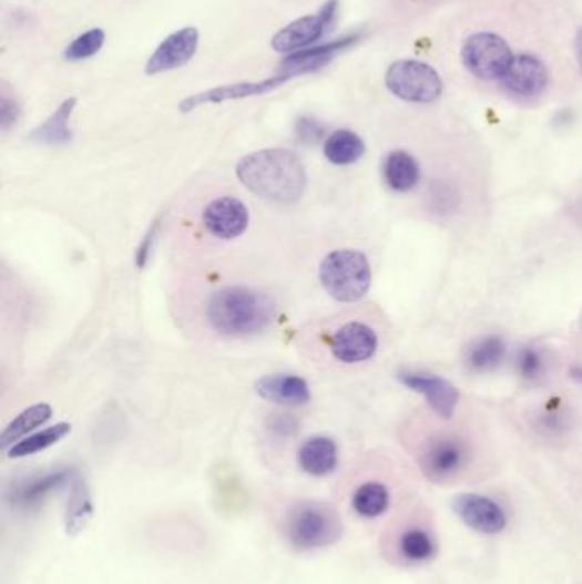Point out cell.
<instances>
[{
    "mask_svg": "<svg viewBox=\"0 0 582 584\" xmlns=\"http://www.w3.org/2000/svg\"><path fill=\"white\" fill-rule=\"evenodd\" d=\"M275 311L277 306L268 293L239 283L208 290L202 306L208 331L229 340L248 339L267 330Z\"/></svg>",
    "mask_w": 582,
    "mask_h": 584,
    "instance_id": "1",
    "label": "cell"
},
{
    "mask_svg": "<svg viewBox=\"0 0 582 584\" xmlns=\"http://www.w3.org/2000/svg\"><path fill=\"white\" fill-rule=\"evenodd\" d=\"M236 176L256 197L283 205L299 202L308 185L303 161L280 147L246 154L236 164Z\"/></svg>",
    "mask_w": 582,
    "mask_h": 584,
    "instance_id": "2",
    "label": "cell"
},
{
    "mask_svg": "<svg viewBox=\"0 0 582 584\" xmlns=\"http://www.w3.org/2000/svg\"><path fill=\"white\" fill-rule=\"evenodd\" d=\"M308 340L315 356L323 350L330 361L341 366L371 361L379 349L378 334L363 320L328 321V327L318 324L309 331Z\"/></svg>",
    "mask_w": 582,
    "mask_h": 584,
    "instance_id": "3",
    "label": "cell"
},
{
    "mask_svg": "<svg viewBox=\"0 0 582 584\" xmlns=\"http://www.w3.org/2000/svg\"><path fill=\"white\" fill-rule=\"evenodd\" d=\"M318 277L330 298L341 305H353L371 289V264L359 249H334L319 264Z\"/></svg>",
    "mask_w": 582,
    "mask_h": 584,
    "instance_id": "4",
    "label": "cell"
},
{
    "mask_svg": "<svg viewBox=\"0 0 582 584\" xmlns=\"http://www.w3.org/2000/svg\"><path fill=\"white\" fill-rule=\"evenodd\" d=\"M284 532L289 544L297 551H318L337 544L344 525L330 504L303 501L290 508Z\"/></svg>",
    "mask_w": 582,
    "mask_h": 584,
    "instance_id": "5",
    "label": "cell"
},
{
    "mask_svg": "<svg viewBox=\"0 0 582 584\" xmlns=\"http://www.w3.org/2000/svg\"><path fill=\"white\" fill-rule=\"evenodd\" d=\"M514 57L508 41L496 33L471 34L461 49L464 68L482 81H502Z\"/></svg>",
    "mask_w": 582,
    "mask_h": 584,
    "instance_id": "6",
    "label": "cell"
},
{
    "mask_svg": "<svg viewBox=\"0 0 582 584\" xmlns=\"http://www.w3.org/2000/svg\"><path fill=\"white\" fill-rule=\"evenodd\" d=\"M391 94L408 103H432L442 94L438 72L419 60H398L385 75Z\"/></svg>",
    "mask_w": 582,
    "mask_h": 584,
    "instance_id": "7",
    "label": "cell"
},
{
    "mask_svg": "<svg viewBox=\"0 0 582 584\" xmlns=\"http://www.w3.org/2000/svg\"><path fill=\"white\" fill-rule=\"evenodd\" d=\"M338 12V0H328L316 14L296 19L293 23L278 31L272 38V49L275 52L290 55L300 50L312 49L325 37L328 28L334 24Z\"/></svg>",
    "mask_w": 582,
    "mask_h": 584,
    "instance_id": "8",
    "label": "cell"
},
{
    "mask_svg": "<svg viewBox=\"0 0 582 584\" xmlns=\"http://www.w3.org/2000/svg\"><path fill=\"white\" fill-rule=\"evenodd\" d=\"M201 224L212 238L233 242L248 229L249 211L242 198L219 195L211 198L202 208Z\"/></svg>",
    "mask_w": 582,
    "mask_h": 584,
    "instance_id": "9",
    "label": "cell"
},
{
    "mask_svg": "<svg viewBox=\"0 0 582 584\" xmlns=\"http://www.w3.org/2000/svg\"><path fill=\"white\" fill-rule=\"evenodd\" d=\"M468 463V448L452 436L430 440L420 457V467L430 481L445 482L457 477Z\"/></svg>",
    "mask_w": 582,
    "mask_h": 584,
    "instance_id": "10",
    "label": "cell"
},
{
    "mask_svg": "<svg viewBox=\"0 0 582 584\" xmlns=\"http://www.w3.org/2000/svg\"><path fill=\"white\" fill-rule=\"evenodd\" d=\"M294 79L293 74L280 72L274 78L264 79L255 82H236L227 86L212 88V90L202 91V93L192 94L180 103V112L190 113L193 110L201 109L204 104L224 103V101L245 100V98L262 96L277 90L286 82Z\"/></svg>",
    "mask_w": 582,
    "mask_h": 584,
    "instance_id": "11",
    "label": "cell"
},
{
    "mask_svg": "<svg viewBox=\"0 0 582 584\" xmlns=\"http://www.w3.org/2000/svg\"><path fill=\"white\" fill-rule=\"evenodd\" d=\"M452 510L468 529L483 535H498L508 526L504 510L486 495H457L452 499Z\"/></svg>",
    "mask_w": 582,
    "mask_h": 584,
    "instance_id": "12",
    "label": "cell"
},
{
    "mask_svg": "<svg viewBox=\"0 0 582 584\" xmlns=\"http://www.w3.org/2000/svg\"><path fill=\"white\" fill-rule=\"evenodd\" d=\"M197 28L186 27L171 33L161 41L160 47L149 57L145 74L156 75L163 72L176 71L188 64L198 50Z\"/></svg>",
    "mask_w": 582,
    "mask_h": 584,
    "instance_id": "13",
    "label": "cell"
},
{
    "mask_svg": "<svg viewBox=\"0 0 582 584\" xmlns=\"http://www.w3.org/2000/svg\"><path fill=\"white\" fill-rule=\"evenodd\" d=\"M398 381L408 390L422 395L430 409L445 419H451L452 413L457 410L460 393L455 385L449 383L445 378L427 375V372L400 371Z\"/></svg>",
    "mask_w": 582,
    "mask_h": 584,
    "instance_id": "14",
    "label": "cell"
},
{
    "mask_svg": "<svg viewBox=\"0 0 582 584\" xmlns=\"http://www.w3.org/2000/svg\"><path fill=\"white\" fill-rule=\"evenodd\" d=\"M506 90L520 98L540 96L549 86V69L533 53H521L512 60L502 79Z\"/></svg>",
    "mask_w": 582,
    "mask_h": 584,
    "instance_id": "15",
    "label": "cell"
},
{
    "mask_svg": "<svg viewBox=\"0 0 582 584\" xmlns=\"http://www.w3.org/2000/svg\"><path fill=\"white\" fill-rule=\"evenodd\" d=\"M357 40H359V34H350V37L338 38V40L327 41V43H321V45L312 47V49L290 53V55L284 57L283 62H280V68H283V72L293 74L294 78L319 71V69L330 64L331 60L338 53L353 47Z\"/></svg>",
    "mask_w": 582,
    "mask_h": 584,
    "instance_id": "16",
    "label": "cell"
},
{
    "mask_svg": "<svg viewBox=\"0 0 582 584\" xmlns=\"http://www.w3.org/2000/svg\"><path fill=\"white\" fill-rule=\"evenodd\" d=\"M261 399L277 406L300 407L312 400V390L305 378L296 375H267L255 383Z\"/></svg>",
    "mask_w": 582,
    "mask_h": 584,
    "instance_id": "17",
    "label": "cell"
},
{
    "mask_svg": "<svg viewBox=\"0 0 582 584\" xmlns=\"http://www.w3.org/2000/svg\"><path fill=\"white\" fill-rule=\"evenodd\" d=\"M300 470L312 477H327L337 469L338 447L327 436H313L297 451Z\"/></svg>",
    "mask_w": 582,
    "mask_h": 584,
    "instance_id": "18",
    "label": "cell"
},
{
    "mask_svg": "<svg viewBox=\"0 0 582 584\" xmlns=\"http://www.w3.org/2000/svg\"><path fill=\"white\" fill-rule=\"evenodd\" d=\"M382 176L386 185L397 194L413 191L420 180V166L407 151H391L382 163Z\"/></svg>",
    "mask_w": 582,
    "mask_h": 584,
    "instance_id": "19",
    "label": "cell"
},
{
    "mask_svg": "<svg viewBox=\"0 0 582 584\" xmlns=\"http://www.w3.org/2000/svg\"><path fill=\"white\" fill-rule=\"evenodd\" d=\"M69 489L71 491H69L68 504H65L63 523H65L68 535H79L93 520V499H91L90 489L79 477H72Z\"/></svg>",
    "mask_w": 582,
    "mask_h": 584,
    "instance_id": "20",
    "label": "cell"
},
{
    "mask_svg": "<svg viewBox=\"0 0 582 584\" xmlns=\"http://www.w3.org/2000/svg\"><path fill=\"white\" fill-rule=\"evenodd\" d=\"M75 104H78L75 98L63 101L47 122L41 123L34 131L30 132L28 139L43 145H60L71 142L72 132L69 122H71L72 113H74Z\"/></svg>",
    "mask_w": 582,
    "mask_h": 584,
    "instance_id": "21",
    "label": "cell"
},
{
    "mask_svg": "<svg viewBox=\"0 0 582 584\" xmlns=\"http://www.w3.org/2000/svg\"><path fill=\"white\" fill-rule=\"evenodd\" d=\"M52 416L53 410L49 403H37V406L28 407L6 426L4 431L0 434V448L8 453L16 443L24 440V436L49 422Z\"/></svg>",
    "mask_w": 582,
    "mask_h": 584,
    "instance_id": "22",
    "label": "cell"
},
{
    "mask_svg": "<svg viewBox=\"0 0 582 584\" xmlns=\"http://www.w3.org/2000/svg\"><path fill=\"white\" fill-rule=\"evenodd\" d=\"M364 153H366V144L363 139L347 129L335 131L323 144V154L335 166H350L357 163Z\"/></svg>",
    "mask_w": 582,
    "mask_h": 584,
    "instance_id": "23",
    "label": "cell"
},
{
    "mask_svg": "<svg viewBox=\"0 0 582 584\" xmlns=\"http://www.w3.org/2000/svg\"><path fill=\"white\" fill-rule=\"evenodd\" d=\"M72 481L69 472H53L49 475L38 477L33 481L24 482V484L16 488L14 503L18 506L31 508L45 501L47 495L52 494L57 489L63 488Z\"/></svg>",
    "mask_w": 582,
    "mask_h": 584,
    "instance_id": "24",
    "label": "cell"
},
{
    "mask_svg": "<svg viewBox=\"0 0 582 584\" xmlns=\"http://www.w3.org/2000/svg\"><path fill=\"white\" fill-rule=\"evenodd\" d=\"M506 358V342L498 336L483 337L471 344L468 349L467 361L468 368L476 372L492 371L498 368Z\"/></svg>",
    "mask_w": 582,
    "mask_h": 584,
    "instance_id": "25",
    "label": "cell"
},
{
    "mask_svg": "<svg viewBox=\"0 0 582 584\" xmlns=\"http://www.w3.org/2000/svg\"><path fill=\"white\" fill-rule=\"evenodd\" d=\"M353 508L359 516H381L390 508V491L381 482H364L353 495Z\"/></svg>",
    "mask_w": 582,
    "mask_h": 584,
    "instance_id": "26",
    "label": "cell"
},
{
    "mask_svg": "<svg viewBox=\"0 0 582 584\" xmlns=\"http://www.w3.org/2000/svg\"><path fill=\"white\" fill-rule=\"evenodd\" d=\"M71 431L72 426L69 422H59L52 428L43 429V431L28 436L24 440L16 443L8 451V457L16 460V458L31 457V454L40 453V451L49 450L50 447L62 441L65 436L71 434Z\"/></svg>",
    "mask_w": 582,
    "mask_h": 584,
    "instance_id": "27",
    "label": "cell"
},
{
    "mask_svg": "<svg viewBox=\"0 0 582 584\" xmlns=\"http://www.w3.org/2000/svg\"><path fill=\"white\" fill-rule=\"evenodd\" d=\"M400 552L408 562H426L435 557L436 544L422 529H410L401 535Z\"/></svg>",
    "mask_w": 582,
    "mask_h": 584,
    "instance_id": "28",
    "label": "cell"
},
{
    "mask_svg": "<svg viewBox=\"0 0 582 584\" xmlns=\"http://www.w3.org/2000/svg\"><path fill=\"white\" fill-rule=\"evenodd\" d=\"M104 40H106V34L101 28L85 31L72 40L71 45L63 52V59L68 62H81V60L91 59L103 49Z\"/></svg>",
    "mask_w": 582,
    "mask_h": 584,
    "instance_id": "29",
    "label": "cell"
},
{
    "mask_svg": "<svg viewBox=\"0 0 582 584\" xmlns=\"http://www.w3.org/2000/svg\"><path fill=\"white\" fill-rule=\"evenodd\" d=\"M515 361H518V371H520V375L524 380L534 381L542 377L543 359L533 347H524V349L518 354V359H515Z\"/></svg>",
    "mask_w": 582,
    "mask_h": 584,
    "instance_id": "30",
    "label": "cell"
},
{
    "mask_svg": "<svg viewBox=\"0 0 582 584\" xmlns=\"http://www.w3.org/2000/svg\"><path fill=\"white\" fill-rule=\"evenodd\" d=\"M296 135L305 144H316L325 135V127L312 116H300L296 122Z\"/></svg>",
    "mask_w": 582,
    "mask_h": 584,
    "instance_id": "31",
    "label": "cell"
},
{
    "mask_svg": "<svg viewBox=\"0 0 582 584\" xmlns=\"http://www.w3.org/2000/svg\"><path fill=\"white\" fill-rule=\"evenodd\" d=\"M19 113H21V109H19L18 101L9 96L8 93H2V100H0V125H2V131H9L18 122Z\"/></svg>",
    "mask_w": 582,
    "mask_h": 584,
    "instance_id": "32",
    "label": "cell"
},
{
    "mask_svg": "<svg viewBox=\"0 0 582 584\" xmlns=\"http://www.w3.org/2000/svg\"><path fill=\"white\" fill-rule=\"evenodd\" d=\"M160 226V221H154L153 226L149 227V232L145 233L144 239H142L141 245H139L137 254H135V265H137L139 268L145 267V264H147L149 257H151V252H153L154 248V243H156Z\"/></svg>",
    "mask_w": 582,
    "mask_h": 584,
    "instance_id": "33",
    "label": "cell"
},
{
    "mask_svg": "<svg viewBox=\"0 0 582 584\" xmlns=\"http://www.w3.org/2000/svg\"><path fill=\"white\" fill-rule=\"evenodd\" d=\"M274 431L280 436H293L297 429V422L294 421L293 417L289 416H278L274 419V424H272Z\"/></svg>",
    "mask_w": 582,
    "mask_h": 584,
    "instance_id": "34",
    "label": "cell"
},
{
    "mask_svg": "<svg viewBox=\"0 0 582 584\" xmlns=\"http://www.w3.org/2000/svg\"><path fill=\"white\" fill-rule=\"evenodd\" d=\"M575 60H578L579 72L582 75V30L575 37Z\"/></svg>",
    "mask_w": 582,
    "mask_h": 584,
    "instance_id": "35",
    "label": "cell"
},
{
    "mask_svg": "<svg viewBox=\"0 0 582 584\" xmlns=\"http://www.w3.org/2000/svg\"><path fill=\"white\" fill-rule=\"evenodd\" d=\"M572 378H575L579 383H582V368L572 369Z\"/></svg>",
    "mask_w": 582,
    "mask_h": 584,
    "instance_id": "36",
    "label": "cell"
}]
</instances>
